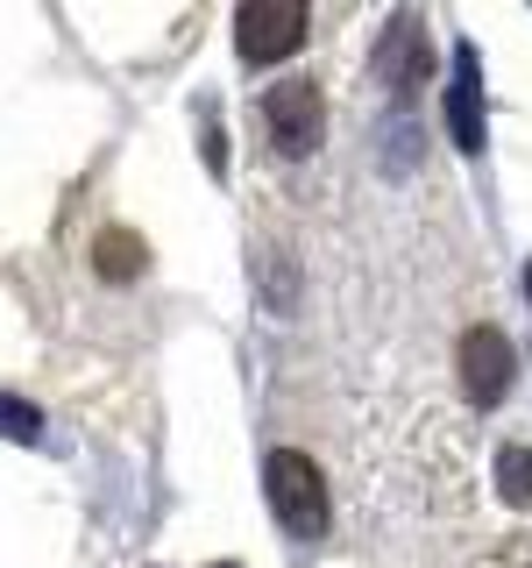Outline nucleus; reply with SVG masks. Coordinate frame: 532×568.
<instances>
[{"mask_svg":"<svg viewBox=\"0 0 532 568\" xmlns=\"http://www.w3.org/2000/svg\"><path fill=\"white\" fill-rule=\"evenodd\" d=\"M263 490H270V511L284 532H298V540H319L327 532V476L313 469V455L298 448H270V462H263Z\"/></svg>","mask_w":532,"mask_h":568,"instance_id":"1","label":"nucleus"},{"mask_svg":"<svg viewBox=\"0 0 532 568\" xmlns=\"http://www.w3.org/2000/svg\"><path fill=\"white\" fill-rule=\"evenodd\" d=\"M263 121H270V142L284 156H313L319 135H327V100H319V85L306 79H284L263 93Z\"/></svg>","mask_w":532,"mask_h":568,"instance_id":"2","label":"nucleus"},{"mask_svg":"<svg viewBox=\"0 0 532 568\" xmlns=\"http://www.w3.org/2000/svg\"><path fill=\"white\" fill-rule=\"evenodd\" d=\"M306 43V8L298 0H248L235 14V50L248 64H277Z\"/></svg>","mask_w":532,"mask_h":568,"instance_id":"3","label":"nucleus"},{"mask_svg":"<svg viewBox=\"0 0 532 568\" xmlns=\"http://www.w3.org/2000/svg\"><path fill=\"white\" fill-rule=\"evenodd\" d=\"M461 390L475 405H497L511 390V342L497 327H469L461 334Z\"/></svg>","mask_w":532,"mask_h":568,"instance_id":"4","label":"nucleus"},{"mask_svg":"<svg viewBox=\"0 0 532 568\" xmlns=\"http://www.w3.org/2000/svg\"><path fill=\"white\" fill-rule=\"evenodd\" d=\"M377 79L398 100L426 79V29H419V14H390V29H383V43H377Z\"/></svg>","mask_w":532,"mask_h":568,"instance_id":"5","label":"nucleus"},{"mask_svg":"<svg viewBox=\"0 0 532 568\" xmlns=\"http://www.w3.org/2000/svg\"><path fill=\"white\" fill-rule=\"evenodd\" d=\"M454 93H448V121L461 150H483V114H475V50H454Z\"/></svg>","mask_w":532,"mask_h":568,"instance_id":"6","label":"nucleus"},{"mask_svg":"<svg viewBox=\"0 0 532 568\" xmlns=\"http://www.w3.org/2000/svg\"><path fill=\"white\" fill-rule=\"evenodd\" d=\"M497 497H504V505H532V448L525 440L497 448Z\"/></svg>","mask_w":532,"mask_h":568,"instance_id":"7","label":"nucleus"},{"mask_svg":"<svg viewBox=\"0 0 532 568\" xmlns=\"http://www.w3.org/2000/svg\"><path fill=\"white\" fill-rule=\"evenodd\" d=\"M93 263H100V277H135L150 256H142V242L129 235V227H106L100 248H93Z\"/></svg>","mask_w":532,"mask_h":568,"instance_id":"8","label":"nucleus"},{"mask_svg":"<svg viewBox=\"0 0 532 568\" xmlns=\"http://www.w3.org/2000/svg\"><path fill=\"white\" fill-rule=\"evenodd\" d=\"M35 426H43V419H35L22 398H8V390H0V440H35Z\"/></svg>","mask_w":532,"mask_h":568,"instance_id":"9","label":"nucleus"},{"mask_svg":"<svg viewBox=\"0 0 532 568\" xmlns=\"http://www.w3.org/2000/svg\"><path fill=\"white\" fill-rule=\"evenodd\" d=\"M213 568H235V561H213Z\"/></svg>","mask_w":532,"mask_h":568,"instance_id":"10","label":"nucleus"}]
</instances>
